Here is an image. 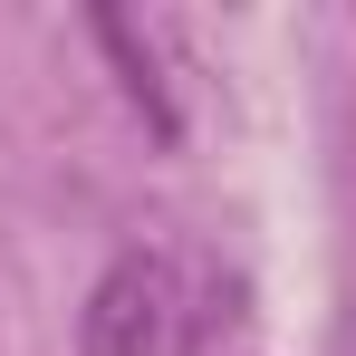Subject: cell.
<instances>
[{
  "label": "cell",
  "mask_w": 356,
  "mask_h": 356,
  "mask_svg": "<svg viewBox=\"0 0 356 356\" xmlns=\"http://www.w3.org/2000/svg\"><path fill=\"white\" fill-rule=\"evenodd\" d=\"M174 337H183L174 250H116L77 308V356H174Z\"/></svg>",
  "instance_id": "obj_1"
}]
</instances>
